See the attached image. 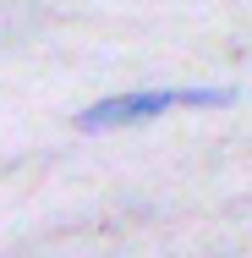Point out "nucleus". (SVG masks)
<instances>
[{"label":"nucleus","mask_w":252,"mask_h":258,"mask_svg":"<svg viewBox=\"0 0 252 258\" xmlns=\"http://www.w3.org/2000/svg\"><path fill=\"white\" fill-rule=\"evenodd\" d=\"M181 104V88H143V94H110V99L88 104L77 115L82 132H104V126H137V121H159L164 110Z\"/></svg>","instance_id":"nucleus-1"},{"label":"nucleus","mask_w":252,"mask_h":258,"mask_svg":"<svg viewBox=\"0 0 252 258\" xmlns=\"http://www.w3.org/2000/svg\"><path fill=\"white\" fill-rule=\"evenodd\" d=\"M181 104L187 110H225V104H236V88H181Z\"/></svg>","instance_id":"nucleus-2"}]
</instances>
